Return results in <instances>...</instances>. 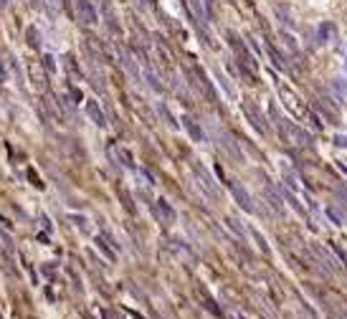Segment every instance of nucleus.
<instances>
[{
	"label": "nucleus",
	"mask_w": 347,
	"mask_h": 319,
	"mask_svg": "<svg viewBox=\"0 0 347 319\" xmlns=\"http://www.w3.org/2000/svg\"><path fill=\"white\" fill-rule=\"evenodd\" d=\"M193 172H195V178H198V185L203 187V190L213 198V200H221V187H218V182L210 178V172L203 167V165H198V162H193Z\"/></svg>",
	"instance_id": "f257e3e1"
},
{
	"label": "nucleus",
	"mask_w": 347,
	"mask_h": 319,
	"mask_svg": "<svg viewBox=\"0 0 347 319\" xmlns=\"http://www.w3.org/2000/svg\"><path fill=\"white\" fill-rule=\"evenodd\" d=\"M74 10H76V18L84 25H97L99 23V13H97L92 0H74Z\"/></svg>",
	"instance_id": "f03ea898"
},
{
	"label": "nucleus",
	"mask_w": 347,
	"mask_h": 319,
	"mask_svg": "<svg viewBox=\"0 0 347 319\" xmlns=\"http://www.w3.org/2000/svg\"><path fill=\"white\" fill-rule=\"evenodd\" d=\"M231 193H233V198H236V203H238L241 208L248 210V213H253V200H251V195L246 193L244 185H238V182L231 180Z\"/></svg>",
	"instance_id": "7ed1b4c3"
},
{
	"label": "nucleus",
	"mask_w": 347,
	"mask_h": 319,
	"mask_svg": "<svg viewBox=\"0 0 347 319\" xmlns=\"http://www.w3.org/2000/svg\"><path fill=\"white\" fill-rule=\"evenodd\" d=\"M155 215H157L162 223H175V218H177L175 210H173V205H170L168 200H162V198L155 200Z\"/></svg>",
	"instance_id": "20e7f679"
},
{
	"label": "nucleus",
	"mask_w": 347,
	"mask_h": 319,
	"mask_svg": "<svg viewBox=\"0 0 347 319\" xmlns=\"http://www.w3.org/2000/svg\"><path fill=\"white\" fill-rule=\"evenodd\" d=\"M279 91H281V96H284V104L289 107V109H294V114H299V117H301V114H304V107L299 104V96H297L294 91L286 89L284 84H279Z\"/></svg>",
	"instance_id": "39448f33"
},
{
	"label": "nucleus",
	"mask_w": 347,
	"mask_h": 319,
	"mask_svg": "<svg viewBox=\"0 0 347 319\" xmlns=\"http://www.w3.org/2000/svg\"><path fill=\"white\" fill-rule=\"evenodd\" d=\"M86 114L94 119V124L107 127V117H104V112H101V107H99L97 99H89V101H86Z\"/></svg>",
	"instance_id": "423d86ee"
},
{
	"label": "nucleus",
	"mask_w": 347,
	"mask_h": 319,
	"mask_svg": "<svg viewBox=\"0 0 347 319\" xmlns=\"http://www.w3.org/2000/svg\"><path fill=\"white\" fill-rule=\"evenodd\" d=\"M183 124H185L188 135H190L195 142H205V132H203V129H200V124L195 122L193 117H183Z\"/></svg>",
	"instance_id": "0eeeda50"
},
{
	"label": "nucleus",
	"mask_w": 347,
	"mask_h": 319,
	"mask_svg": "<svg viewBox=\"0 0 347 319\" xmlns=\"http://www.w3.org/2000/svg\"><path fill=\"white\" fill-rule=\"evenodd\" d=\"M97 249L104 253V256H107L109 261H114V256H117V251L112 249V246L107 243V241H104V236H97Z\"/></svg>",
	"instance_id": "6e6552de"
},
{
	"label": "nucleus",
	"mask_w": 347,
	"mask_h": 319,
	"mask_svg": "<svg viewBox=\"0 0 347 319\" xmlns=\"http://www.w3.org/2000/svg\"><path fill=\"white\" fill-rule=\"evenodd\" d=\"M41 66L46 68V74H51V76L56 74V59H53V56L46 53V56H43V61H41Z\"/></svg>",
	"instance_id": "1a4fd4ad"
},
{
	"label": "nucleus",
	"mask_w": 347,
	"mask_h": 319,
	"mask_svg": "<svg viewBox=\"0 0 347 319\" xmlns=\"http://www.w3.org/2000/svg\"><path fill=\"white\" fill-rule=\"evenodd\" d=\"M69 218L74 221V226H79V228L84 230V233H89V221L84 218V215H76V213H71V215H69Z\"/></svg>",
	"instance_id": "9d476101"
},
{
	"label": "nucleus",
	"mask_w": 347,
	"mask_h": 319,
	"mask_svg": "<svg viewBox=\"0 0 347 319\" xmlns=\"http://www.w3.org/2000/svg\"><path fill=\"white\" fill-rule=\"evenodd\" d=\"M28 43H31L33 48H41V33H36V28H33V25L28 28Z\"/></svg>",
	"instance_id": "9b49d317"
},
{
	"label": "nucleus",
	"mask_w": 347,
	"mask_h": 319,
	"mask_svg": "<svg viewBox=\"0 0 347 319\" xmlns=\"http://www.w3.org/2000/svg\"><path fill=\"white\" fill-rule=\"evenodd\" d=\"M228 226H231V228L236 230V233H238L241 238H244V236H246V230H244V226H241V223H238L236 218H228Z\"/></svg>",
	"instance_id": "f8f14e48"
},
{
	"label": "nucleus",
	"mask_w": 347,
	"mask_h": 319,
	"mask_svg": "<svg viewBox=\"0 0 347 319\" xmlns=\"http://www.w3.org/2000/svg\"><path fill=\"white\" fill-rule=\"evenodd\" d=\"M251 236L256 238V243H259V249H261L264 253H269V246H266V241H264V238L259 236V230H251Z\"/></svg>",
	"instance_id": "ddd939ff"
},
{
	"label": "nucleus",
	"mask_w": 347,
	"mask_h": 319,
	"mask_svg": "<svg viewBox=\"0 0 347 319\" xmlns=\"http://www.w3.org/2000/svg\"><path fill=\"white\" fill-rule=\"evenodd\" d=\"M335 142L340 144V147H347V137H335Z\"/></svg>",
	"instance_id": "4468645a"
},
{
	"label": "nucleus",
	"mask_w": 347,
	"mask_h": 319,
	"mask_svg": "<svg viewBox=\"0 0 347 319\" xmlns=\"http://www.w3.org/2000/svg\"><path fill=\"white\" fill-rule=\"evenodd\" d=\"M0 81H5V68H3V64H0Z\"/></svg>",
	"instance_id": "2eb2a0df"
},
{
	"label": "nucleus",
	"mask_w": 347,
	"mask_h": 319,
	"mask_svg": "<svg viewBox=\"0 0 347 319\" xmlns=\"http://www.w3.org/2000/svg\"><path fill=\"white\" fill-rule=\"evenodd\" d=\"M236 319H248V317H246L244 312H236Z\"/></svg>",
	"instance_id": "dca6fc26"
}]
</instances>
